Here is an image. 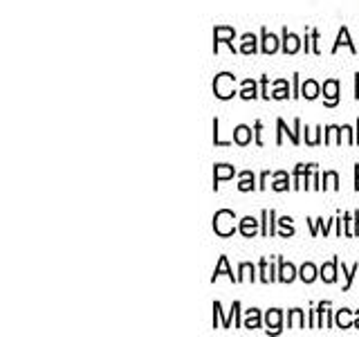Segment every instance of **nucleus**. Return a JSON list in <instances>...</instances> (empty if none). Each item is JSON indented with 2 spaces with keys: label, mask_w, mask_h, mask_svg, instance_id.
Returning <instances> with one entry per match:
<instances>
[{
  "label": "nucleus",
  "mask_w": 359,
  "mask_h": 337,
  "mask_svg": "<svg viewBox=\"0 0 359 337\" xmlns=\"http://www.w3.org/2000/svg\"><path fill=\"white\" fill-rule=\"evenodd\" d=\"M233 38H236L233 27H229V25H218V27L214 29V52H218L220 43H224V45H229L233 50Z\"/></svg>",
  "instance_id": "4"
},
{
  "label": "nucleus",
  "mask_w": 359,
  "mask_h": 337,
  "mask_svg": "<svg viewBox=\"0 0 359 337\" xmlns=\"http://www.w3.org/2000/svg\"><path fill=\"white\" fill-rule=\"evenodd\" d=\"M267 178H270V171H263V175H261V184H258V189H265L267 187Z\"/></svg>",
  "instance_id": "35"
},
{
  "label": "nucleus",
  "mask_w": 359,
  "mask_h": 337,
  "mask_svg": "<svg viewBox=\"0 0 359 337\" xmlns=\"http://www.w3.org/2000/svg\"><path fill=\"white\" fill-rule=\"evenodd\" d=\"M276 126H279V135H276V144H283V135L287 133V137H289V142H292L294 146L301 142V137H298V131H301V119H294V128L289 131L287 126H285V122L283 119H276Z\"/></svg>",
  "instance_id": "3"
},
{
  "label": "nucleus",
  "mask_w": 359,
  "mask_h": 337,
  "mask_svg": "<svg viewBox=\"0 0 359 337\" xmlns=\"http://www.w3.org/2000/svg\"><path fill=\"white\" fill-rule=\"evenodd\" d=\"M357 272H359V263H355V265L350 267V270H348V267L344 265V263H341V274L346 276L344 290H350V286H353V279H355V274H357Z\"/></svg>",
  "instance_id": "28"
},
{
  "label": "nucleus",
  "mask_w": 359,
  "mask_h": 337,
  "mask_svg": "<svg viewBox=\"0 0 359 337\" xmlns=\"http://www.w3.org/2000/svg\"><path fill=\"white\" fill-rule=\"evenodd\" d=\"M261 131H263V122H256V124H254V133H256V144H258V146L263 144V140H261Z\"/></svg>",
  "instance_id": "34"
},
{
  "label": "nucleus",
  "mask_w": 359,
  "mask_h": 337,
  "mask_svg": "<svg viewBox=\"0 0 359 337\" xmlns=\"http://www.w3.org/2000/svg\"><path fill=\"white\" fill-rule=\"evenodd\" d=\"M355 236H359V211H355Z\"/></svg>",
  "instance_id": "37"
},
{
  "label": "nucleus",
  "mask_w": 359,
  "mask_h": 337,
  "mask_svg": "<svg viewBox=\"0 0 359 337\" xmlns=\"http://www.w3.org/2000/svg\"><path fill=\"white\" fill-rule=\"evenodd\" d=\"M323 103H326L328 108L339 103V81L337 79H328L326 84H323Z\"/></svg>",
  "instance_id": "5"
},
{
  "label": "nucleus",
  "mask_w": 359,
  "mask_h": 337,
  "mask_svg": "<svg viewBox=\"0 0 359 337\" xmlns=\"http://www.w3.org/2000/svg\"><path fill=\"white\" fill-rule=\"evenodd\" d=\"M238 232H240L245 239H254V236L258 234V220L252 218V216L240 218V223H238Z\"/></svg>",
  "instance_id": "10"
},
{
  "label": "nucleus",
  "mask_w": 359,
  "mask_h": 337,
  "mask_svg": "<svg viewBox=\"0 0 359 337\" xmlns=\"http://www.w3.org/2000/svg\"><path fill=\"white\" fill-rule=\"evenodd\" d=\"M245 279L256 281V267H254L252 263H240V267H238V283Z\"/></svg>",
  "instance_id": "24"
},
{
  "label": "nucleus",
  "mask_w": 359,
  "mask_h": 337,
  "mask_svg": "<svg viewBox=\"0 0 359 337\" xmlns=\"http://www.w3.org/2000/svg\"><path fill=\"white\" fill-rule=\"evenodd\" d=\"M240 52H243V54H256V52H258L256 36H254V34H243V41H240Z\"/></svg>",
  "instance_id": "22"
},
{
  "label": "nucleus",
  "mask_w": 359,
  "mask_h": 337,
  "mask_svg": "<svg viewBox=\"0 0 359 337\" xmlns=\"http://www.w3.org/2000/svg\"><path fill=\"white\" fill-rule=\"evenodd\" d=\"M287 328H305V317L301 308H292L287 313Z\"/></svg>",
  "instance_id": "20"
},
{
  "label": "nucleus",
  "mask_w": 359,
  "mask_h": 337,
  "mask_svg": "<svg viewBox=\"0 0 359 337\" xmlns=\"http://www.w3.org/2000/svg\"><path fill=\"white\" fill-rule=\"evenodd\" d=\"M236 214H233L231 209H220L215 211L214 216V232L218 236H222V239H227V236H231L233 232H236Z\"/></svg>",
  "instance_id": "2"
},
{
  "label": "nucleus",
  "mask_w": 359,
  "mask_h": 337,
  "mask_svg": "<svg viewBox=\"0 0 359 337\" xmlns=\"http://www.w3.org/2000/svg\"><path fill=\"white\" fill-rule=\"evenodd\" d=\"M312 167H314V164H296V168H294V184H292V189H301V180H303V175L308 173Z\"/></svg>",
  "instance_id": "26"
},
{
  "label": "nucleus",
  "mask_w": 359,
  "mask_h": 337,
  "mask_svg": "<svg viewBox=\"0 0 359 337\" xmlns=\"http://www.w3.org/2000/svg\"><path fill=\"white\" fill-rule=\"evenodd\" d=\"M319 133H321V128H319V126L314 128V135H310V128H305V135H308V137H305V142H308L310 146H317L319 144Z\"/></svg>",
  "instance_id": "33"
},
{
  "label": "nucleus",
  "mask_w": 359,
  "mask_h": 337,
  "mask_svg": "<svg viewBox=\"0 0 359 337\" xmlns=\"http://www.w3.org/2000/svg\"><path fill=\"white\" fill-rule=\"evenodd\" d=\"M229 276V281H233V283H238V276H233V272H231V267H229V258L227 256H220V261H218V265H215V270H214V276H211V281H215L218 276Z\"/></svg>",
  "instance_id": "14"
},
{
  "label": "nucleus",
  "mask_w": 359,
  "mask_h": 337,
  "mask_svg": "<svg viewBox=\"0 0 359 337\" xmlns=\"http://www.w3.org/2000/svg\"><path fill=\"white\" fill-rule=\"evenodd\" d=\"M355 189L359 191V162L355 164Z\"/></svg>",
  "instance_id": "36"
},
{
  "label": "nucleus",
  "mask_w": 359,
  "mask_h": 337,
  "mask_svg": "<svg viewBox=\"0 0 359 337\" xmlns=\"http://www.w3.org/2000/svg\"><path fill=\"white\" fill-rule=\"evenodd\" d=\"M355 85H357V88H359V72H357V75H355Z\"/></svg>",
  "instance_id": "40"
},
{
  "label": "nucleus",
  "mask_w": 359,
  "mask_h": 337,
  "mask_svg": "<svg viewBox=\"0 0 359 337\" xmlns=\"http://www.w3.org/2000/svg\"><path fill=\"white\" fill-rule=\"evenodd\" d=\"M276 50H279V38L263 27L261 29V52L263 54H274Z\"/></svg>",
  "instance_id": "11"
},
{
  "label": "nucleus",
  "mask_w": 359,
  "mask_h": 337,
  "mask_svg": "<svg viewBox=\"0 0 359 337\" xmlns=\"http://www.w3.org/2000/svg\"><path fill=\"white\" fill-rule=\"evenodd\" d=\"M274 184H272V189L274 191H287L289 189V178H287V173L285 171H279V173H274Z\"/></svg>",
  "instance_id": "27"
},
{
  "label": "nucleus",
  "mask_w": 359,
  "mask_h": 337,
  "mask_svg": "<svg viewBox=\"0 0 359 337\" xmlns=\"http://www.w3.org/2000/svg\"><path fill=\"white\" fill-rule=\"evenodd\" d=\"M265 324H267V333H281V324H283V310L281 308H272L265 315Z\"/></svg>",
  "instance_id": "8"
},
{
  "label": "nucleus",
  "mask_w": 359,
  "mask_h": 337,
  "mask_svg": "<svg viewBox=\"0 0 359 337\" xmlns=\"http://www.w3.org/2000/svg\"><path fill=\"white\" fill-rule=\"evenodd\" d=\"M319 276V270L314 263H303L301 265V270H298V279L303 281V283H312L314 279Z\"/></svg>",
  "instance_id": "18"
},
{
  "label": "nucleus",
  "mask_w": 359,
  "mask_h": 337,
  "mask_svg": "<svg viewBox=\"0 0 359 337\" xmlns=\"http://www.w3.org/2000/svg\"><path fill=\"white\" fill-rule=\"evenodd\" d=\"M355 328H359V310H355Z\"/></svg>",
  "instance_id": "38"
},
{
  "label": "nucleus",
  "mask_w": 359,
  "mask_h": 337,
  "mask_svg": "<svg viewBox=\"0 0 359 337\" xmlns=\"http://www.w3.org/2000/svg\"><path fill=\"white\" fill-rule=\"evenodd\" d=\"M321 189L323 191H326V189H339V175H337L335 171H326V173H323Z\"/></svg>",
  "instance_id": "29"
},
{
  "label": "nucleus",
  "mask_w": 359,
  "mask_h": 337,
  "mask_svg": "<svg viewBox=\"0 0 359 337\" xmlns=\"http://www.w3.org/2000/svg\"><path fill=\"white\" fill-rule=\"evenodd\" d=\"M214 94L218 99H222V101H227L233 94H238L236 92V77H233L231 72H220L214 79Z\"/></svg>",
  "instance_id": "1"
},
{
  "label": "nucleus",
  "mask_w": 359,
  "mask_h": 337,
  "mask_svg": "<svg viewBox=\"0 0 359 337\" xmlns=\"http://www.w3.org/2000/svg\"><path fill=\"white\" fill-rule=\"evenodd\" d=\"M319 92H321V85H319L314 79H305V84L301 85V97L310 99V101H312V99H317Z\"/></svg>",
  "instance_id": "17"
},
{
  "label": "nucleus",
  "mask_w": 359,
  "mask_h": 337,
  "mask_svg": "<svg viewBox=\"0 0 359 337\" xmlns=\"http://www.w3.org/2000/svg\"><path fill=\"white\" fill-rule=\"evenodd\" d=\"M233 175H236V168H233L231 164H215V168H214V189L218 191L220 182L233 178Z\"/></svg>",
  "instance_id": "7"
},
{
  "label": "nucleus",
  "mask_w": 359,
  "mask_h": 337,
  "mask_svg": "<svg viewBox=\"0 0 359 337\" xmlns=\"http://www.w3.org/2000/svg\"><path fill=\"white\" fill-rule=\"evenodd\" d=\"M350 313H353V310H348V308L337 310V317H335L337 326H339V328H353L355 322H353V317H350Z\"/></svg>",
  "instance_id": "23"
},
{
  "label": "nucleus",
  "mask_w": 359,
  "mask_h": 337,
  "mask_svg": "<svg viewBox=\"0 0 359 337\" xmlns=\"http://www.w3.org/2000/svg\"><path fill=\"white\" fill-rule=\"evenodd\" d=\"M355 144H359V122H357V133H355Z\"/></svg>",
  "instance_id": "39"
},
{
  "label": "nucleus",
  "mask_w": 359,
  "mask_h": 337,
  "mask_svg": "<svg viewBox=\"0 0 359 337\" xmlns=\"http://www.w3.org/2000/svg\"><path fill=\"white\" fill-rule=\"evenodd\" d=\"M233 142H236L238 146H247L249 142H252V128L245 126V124H238V126L233 128Z\"/></svg>",
  "instance_id": "15"
},
{
  "label": "nucleus",
  "mask_w": 359,
  "mask_h": 337,
  "mask_svg": "<svg viewBox=\"0 0 359 337\" xmlns=\"http://www.w3.org/2000/svg\"><path fill=\"white\" fill-rule=\"evenodd\" d=\"M238 97L245 99V101H249V99H256V97H258L256 81H254V79H245V81H243V88H240V92H238Z\"/></svg>",
  "instance_id": "19"
},
{
  "label": "nucleus",
  "mask_w": 359,
  "mask_h": 337,
  "mask_svg": "<svg viewBox=\"0 0 359 337\" xmlns=\"http://www.w3.org/2000/svg\"><path fill=\"white\" fill-rule=\"evenodd\" d=\"M296 276H298L296 267H294L292 263H287V261H283V258H279V281H281V283H292Z\"/></svg>",
  "instance_id": "12"
},
{
  "label": "nucleus",
  "mask_w": 359,
  "mask_h": 337,
  "mask_svg": "<svg viewBox=\"0 0 359 337\" xmlns=\"http://www.w3.org/2000/svg\"><path fill=\"white\" fill-rule=\"evenodd\" d=\"M243 328H249V331H254V328H261V310H258V308H249L247 315H245Z\"/></svg>",
  "instance_id": "21"
},
{
  "label": "nucleus",
  "mask_w": 359,
  "mask_h": 337,
  "mask_svg": "<svg viewBox=\"0 0 359 337\" xmlns=\"http://www.w3.org/2000/svg\"><path fill=\"white\" fill-rule=\"evenodd\" d=\"M279 225L285 230L283 234H281L283 239H287V236H294V227H292V218H289V216H283V218L279 220Z\"/></svg>",
  "instance_id": "31"
},
{
  "label": "nucleus",
  "mask_w": 359,
  "mask_h": 337,
  "mask_svg": "<svg viewBox=\"0 0 359 337\" xmlns=\"http://www.w3.org/2000/svg\"><path fill=\"white\" fill-rule=\"evenodd\" d=\"M258 270H261V281L263 283H270V281H276L274 276V267L267 265V258H261V263H258Z\"/></svg>",
  "instance_id": "25"
},
{
  "label": "nucleus",
  "mask_w": 359,
  "mask_h": 337,
  "mask_svg": "<svg viewBox=\"0 0 359 337\" xmlns=\"http://www.w3.org/2000/svg\"><path fill=\"white\" fill-rule=\"evenodd\" d=\"M341 45H346L350 52H353V54H359V47L350 41V34H348V29H346V27H341L339 34H337V41H335V45H332V54H337Z\"/></svg>",
  "instance_id": "9"
},
{
  "label": "nucleus",
  "mask_w": 359,
  "mask_h": 337,
  "mask_svg": "<svg viewBox=\"0 0 359 337\" xmlns=\"http://www.w3.org/2000/svg\"><path fill=\"white\" fill-rule=\"evenodd\" d=\"M218 126H220V122H218V117H215V119H214V144H215V146H229L231 142L220 140V131H218Z\"/></svg>",
  "instance_id": "32"
},
{
  "label": "nucleus",
  "mask_w": 359,
  "mask_h": 337,
  "mask_svg": "<svg viewBox=\"0 0 359 337\" xmlns=\"http://www.w3.org/2000/svg\"><path fill=\"white\" fill-rule=\"evenodd\" d=\"M337 267H339V258H332L330 263H323L321 270H319V276H321L326 283H335L337 281Z\"/></svg>",
  "instance_id": "13"
},
{
  "label": "nucleus",
  "mask_w": 359,
  "mask_h": 337,
  "mask_svg": "<svg viewBox=\"0 0 359 337\" xmlns=\"http://www.w3.org/2000/svg\"><path fill=\"white\" fill-rule=\"evenodd\" d=\"M301 47H303V41H301V36H296V34L287 32V27H285V29H283V52H285V54H296Z\"/></svg>",
  "instance_id": "6"
},
{
  "label": "nucleus",
  "mask_w": 359,
  "mask_h": 337,
  "mask_svg": "<svg viewBox=\"0 0 359 337\" xmlns=\"http://www.w3.org/2000/svg\"><path fill=\"white\" fill-rule=\"evenodd\" d=\"M238 175H240V182H238V191L247 193V191H254V189H256V178H254L252 171H240Z\"/></svg>",
  "instance_id": "16"
},
{
  "label": "nucleus",
  "mask_w": 359,
  "mask_h": 337,
  "mask_svg": "<svg viewBox=\"0 0 359 337\" xmlns=\"http://www.w3.org/2000/svg\"><path fill=\"white\" fill-rule=\"evenodd\" d=\"M274 85H276V90L272 92V99H287V94H289L287 81H285V79H279Z\"/></svg>",
  "instance_id": "30"
}]
</instances>
